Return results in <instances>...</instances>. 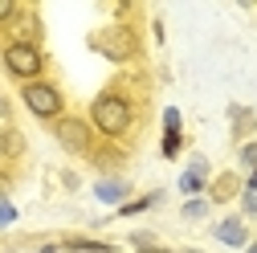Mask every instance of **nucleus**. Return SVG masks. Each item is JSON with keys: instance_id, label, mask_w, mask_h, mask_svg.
Returning a JSON list of instances; mask_svg holds the SVG:
<instances>
[{"instance_id": "20", "label": "nucleus", "mask_w": 257, "mask_h": 253, "mask_svg": "<svg viewBox=\"0 0 257 253\" xmlns=\"http://www.w3.org/2000/svg\"><path fill=\"white\" fill-rule=\"evenodd\" d=\"M17 204H9V200H0V229H9V225H17Z\"/></svg>"}, {"instance_id": "18", "label": "nucleus", "mask_w": 257, "mask_h": 253, "mask_svg": "<svg viewBox=\"0 0 257 253\" xmlns=\"http://www.w3.org/2000/svg\"><path fill=\"white\" fill-rule=\"evenodd\" d=\"M90 160L98 164V168H118V164H122V151H98V147H94Z\"/></svg>"}, {"instance_id": "12", "label": "nucleus", "mask_w": 257, "mask_h": 253, "mask_svg": "<svg viewBox=\"0 0 257 253\" xmlns=\"http://www.w3.org/2000/svg\"><path fill=\"white\" fill-rule=\"evenodd\" d=\"M25 155V135L17 126H0V160H17Z\"/></svg>"}, {"instance_id": "9", "label": "nucleus", "mask_w": 257, "mask_h": 253, "mask_svg": "<svg viewBox=\"0 0 257 253\" xmlns=\"http://www.w3.org/2000/svg\"><path fill=\"white\" fill-rule=\"evenodd\" d=\"M13 25H17V37H13V41H25V45H37V37H41V21H37V13H29V9H21Z\"/></svg>"}, {"instance_id": "23", "label": "nucleus", "mask_w": 257, "mask_h": 253, "mask_svg": "<svg viewBox=\"0 0 257 253\" xmlns=\"http://www.w3.org/2000/svg\"><path fill=\"white\" fill-rule=\"evenodd\" d=\"M131 245L143 253V249H151V245H155V233H147V229H143V233H131Z\"/></svg>"}, {"instance_id": "4", "label": "nucleus", "mask_w": 257, "mask_h": 253, "mask_svg": "<svg viewBox=\"0 0 257 253\" xmlns=\"http://www.w3.org/2000/svg\"><path fill=\"white\" fill-rule=\"evenodd\" d=\"M0 66H5L9 78H17V82L25 86V82H37V78L45 74V53H41V45L9 41L5 49H0Z\"/></svg>"}, {"instance_id": "3", "label": "nucleus", "mask_w": 257, "mask_h": 253, "mask_svg": "<svg viewBox=\"0 0 257 253\" xmlns=\"http://www.w3.org/2000/svg\"><path fill=\"white\" fill-rule=\"evenodd\" d=\"M21 102H25L29 114L41 118V122H57L61 114H66V94H61V86H53V82H45V78L25 82V86H21Z\"/></svg>"}, {"instance_id": "8", "label": "nucleus", "mask_w": 257, "mask_h": 253, "mask_svg": "<svg viewBox=\"0 0 257 253\" xmlns=\"http://www.w3.org/2000/svg\"><path fill=\"white\" fill-rule=\"evenodd\" d=\"M229 118H233V139H237V147L241 143H249L253 139V126H257V114L249 110V106H229Z\"/></svg>"}, {"instance_id": "27", "label": "nucleus", "mask_w": 257, "mask_h": 253, "mask_svg": "<svg viewBox=\"0 0 257 253\" xmlns=\"http://www.w3.org/2000/svg\"><path fill=\"white\" fill-rule=\"evenodd\" d=\"M37 253H61V245H37Z\"/></svg>"}, {"instance_id": "17", "label": "nucleus", "mask_w": 257, "mask_h": 253, "mask_svg": "<svg viewBox=\"0 0 257 253\" xmlns=\"http://www.w3.org/2000/svg\"><path fill=\"white\" fill-rule=\"evenodd\" d=\"M237 160H241V168H249V172H257V143H253V139L237 147Z\"/></svg>"}, {"instance_id": "24", "label": "nucleus", "mask_w": 257, "mask_h": 253, "mask_svg": "<svg viewBox=\"0 0 257 253\" xmlns=\"http://www.w3.org/2000/svg\"><path fill=\"white\" fill-rule=\"evenodd\" d=\"M241 212L245 216H257V192H241Z\"/></svg>"}, {"instance_id": "15", "label": "nucleus", "mask_w": 257, "mask_h": 253, "mask_svg": "<svg viewBox=\"0 0 257 253\" xmlns=\"http://www.w3.org/2000/svg\"><path fill=\"white\" fill-rule=\"evenodd\" d=\"M180 216H184V220H204V216H208V200H204V196H192V200L180 208Z\"/></svg>"}, {"instance_id": "29", "label": "nucleus", "mask_w": 257, "mask_h": 253, "mask_svg": "<svg viewBox=\"0 0 257 253\" xmlns=\"http://www.w3.org/2000/svg\"><path fill=\"white\" fill-rule=\"evenodd\" d=\"M176 253H200V249H176Z\"/></svg>"}, {"instance_id": "14", "label": "nucleus", "mask_w": 257, "mask_h": 253, "mask_svg": "<svg viewBox=\"0 0 257 253\" xmlns=\"http://www.w3.org/2000/svg\"><path fill=\"white\" fill-rule=\"evenodd\" d=\"M159 151H164V160H176V155L184 151V131H164V143H159Z\"/></svg>"}, {"instance_id": "2", "label": "nucleus", "mask_w": 257, "mask_h": 253, "mask_svg": "<svg viewBox=\"0 0 257 253\" xmlns=\"http://www.w3.org/2000/svg\"><path fill=\"white\" fill-rule=\"evenodd\" d=\"M90 49L102 53L110 66H126V61L139 57V33L131 25H110V29H98L90 37Z\"/></svg>"}, {"instance_id": "22", "label": "nucleus", "mask_w": 257, "mask_h": 253, "mask_svg": "<svg viewBox=\"0 0 257 253\" xmlns=\"http://www.w3.org/2000/svg\"><path fill=\"white\" fill-rule=\"evenodd\" d=\"M17 13H21V5H17V0H0V25L17 21Z\"/></svg>"}, {"instance_id": "28", "label": "nucleus", "mask_w": 257, "mask_h": 253, "mask_svg": "<svg viewBox=\"0 0 257 253\" xmlns=\"http://www.w3.org/2000/svg\"><path fill=\"white\" fill-rule=\"evenodd\" d=\"M245 253H257V241H249V245H245Z\"/></svg>"}, {"instance_id": "21", "label": "nucleus", "mask_w": 257, "mask_h": 253, "mask_svg": "<svg viewBox=\"0 0 257 253\" xmlns=\"http://www.w3.org/2000/svg\"><path fill=\"white\" fill-rule=\"evenodd\" d=\"M188 172H192V176H200V180H208V176H212V168H208V160H204V155H192Z\"/></svg>"}, {"instance_id": "11", "label": "nucleus", "mask_w": 257, "mask_h": 253, "mask_svg": "<svg viewBox=\"0 0 257 253\" xmlns=\"http://www.w3.org/2000/svg\"><path fill=\"white\" fill-rule=\"evenodd\" d=\"M233 196H241V180H237V176H220V180L208 184V204H212V200L224 204V200H233Z\"/></svg>"}, {"instance_id": "7", "label": "nucleus", "mask_w": 257, "mask_h": 253, "mask_svg": "<svg viewBox=\"0 0 257 253\" xmlns=\"http://www.w3.org/2000/svg\"><path fill=\"white\" fill-rule=\"evenodd\" d=\"M94 196H98L102 204H126V196H131V180L122 176H106L94 184Z\"/></svg>"}, {"instance_id": "25", "label": "nucleus", "mask_w": 257, "mask_h": 253, "mask_svg": "<svg viewBox=\"0 0 257 253\" xmlns=\"http://www.w3.org/2000/svg\"><path fill=\"white\" fill-rule=\"evenodd\" d=\"M9 192H13V172L0 168V200H9Z\"/></svg>"}, {"instance_id": "13", "label": "nucleus", "mask_w": 257, "mask_h": 253, "mask_svg": "<svg viewBox=\"0 0 257 253\" xmlns=\"http://www.w3.org/2000/svg\"><path fill=\"white\" fill-rule=\"evenodd\" d=\"M159 200H164V192H147V196H135V200H126V204H118V216H139V212H147V208H155Z\"/></svg>"}, {"instance_id": "6", "label": "nucleus", "mask_w": 257, "mask_h": 253, "mask_svg": "<svg viewBox=\"0 0 257 253\" xmlns=\"http://www.w3.org/2000/svg\"><path fill=\"white\" fill-rule=\"evenodd\" d=\"M212 237H216L220 245H229V249H245V245H249V229H245L241 216H224V220H216Z\"/></svg>"}, {"instance_id": "5", "label": "nucleus", "mask_w": 257, "mask_h": 253, "mask_svg": "<svg viewBox=\"0 0 257 253\" xmlns=\"http://www.w3.org/2000/svg\"><path fill=\"white\" fill-rule=\"evenodd\" d=\"M53 126V139H57V147L66 151V155H94V126H90V118H82V114H61L57 122H49Z\"/></svg>"}, {"instance_id": "1", "label": "nucleus", "mask_w": 257, "mask_h": 253, "mask_svg": "<svg viewBox=\"0 0 257 253\" xmlns=\"http://www.w3.org/2000/svg\"><path fill=\"white\" fill-rule=\"evenodd\" d=\"M90 126H94V135L118 143L135 126V102L126 98L122 90H102L98 98L90 102Z\"/></svg>"}, {"instance_id": "19", "label": "nucleus", "mask_w": 257, "mask_h": 253, "mask_svg": "<svg viewBox=\"0 0 257 253\" xmlns=\"http://www.w3.org/2000/svg\"><path fill=\"white\" fill-rule=\"evenodd\" d=\"M164 131H184V114H180V106H168V110H164Z\"/></svg>"}, {"instance_id": "16", "label": "nucleus", "mask_w": 257, "mask_h": 253, "mask_svg": "<svg viewBox=\"0 0 257 253\" xmlns=\"http://www.w3.org/2000/svg\"><path fill=\"white\" fill-rule=\"evenodd\" d=\"M204 188H208V180H200V176H192V172L180 176V192H184V196H200Z\"/></svg>"}, {"instance_id": "10", "label": "nucleus", "mask_w": 257, "mask_h": 253, "mask_svg": "<svg viewBox=\"0 0 257 253\" xmlns=\"http://www.w3.org/2000/svg\"><path fill=\"white\" fill-rule=\"evenodd\" d=\"M61 249H66V253H114L118 245L114 241H94V237H66Z\"/></svg>"}, {"instance_id": "26", "label": "nucleus", "mask_w": 257, "mask_h": 253, "mask_svg": "<svg viewBox=\"0 0 257 253\" xmlns=\"http://www.w3.org/2000/svg\"><path fill=\"white\" fill-rule=\"evenodd\" d=\"M241 192H257V172H249V176H245V188H241Z\"/></svg>"}]
</instances>
